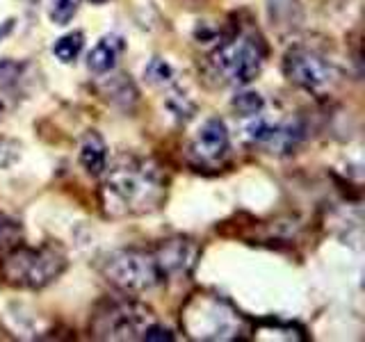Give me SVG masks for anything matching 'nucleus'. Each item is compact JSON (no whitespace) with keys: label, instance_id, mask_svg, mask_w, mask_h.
Returning <instances> with one entry per match:
<instances>
[{"label":"nucleus","instance_id":"412c9836","mask_svg":"<svg viewBox=\"0 0 365 342\" xmlns=\"http://www.w3.org/2000/svg\"><path fill=\"white\" fill-rule=\"evenodd\" d=\"M142 340H146V342H153V340H167V342H171V340H174V333H171L169 328L160 326L158 322H153L151 326L146 328V333H144Z\"/></svg>","mask_w":365,"mask_h":342},{"label":"nucleus","instance_id":"f3484780","mask_svg":"<svg viewBox=\"0 0 365 342\" xmlns=\"http://www.w3.org/2000/svg\"><path fill=\"white\" fill-rule=\"evenodd\" d=\"M80 5H83V0H53L48 16L55 26H68L78 14Z\"/></svg>","mask_w":365,"mask_h":342},{"label":"nucleus","instance_id":"9d476101","mask_svg":"<svg viewBox=\"0 0 365 342\" xmlns=\"http://www.w3.org/2000/svg\"><path fill=\"white\" fill-rule=\"evenodd\" d=\"M304 140V125L299 121H279V123H267V130L262 135L260 146H265L269 153L277 155H288L294 153L297 146Z\"/></svg>","mask_w":365,"mask_h":342},{"label":"nucleus","instance_id":"423d86ee","mask_svg":"<svg viewBox=\"0 0 365 342\" xmlns=\"http://www.w3.org/2000/svg\"><path fill=\"white\" fill-rule=\"evenodd\" d=\"M155 322V315L148 306L121 299L103 304L91 322V336L101 340H142L146 328Z\"/></svg>","mask_w":365,"mask_h":342},{"label":"nucleus","instance_id":"4be33fe9","mask_svg":"<svg viewBox=\"0 0 365 342\" xmlns=\"http://www.w3.org/2000/svg\"><path fill=\"white\" fill-rule=\"evenodd\" d=\"M14 19H7V21H3L0 23V41H5L7 37H9V32L14 30Z\"/></svg>","mask_w":365,"mask_h":342},{"label":"nucleus","instance_id":"b1692460","mask_svg":"<svg viewBox=\"0 0 365 342\" xmlns=\"http://www.w3.org/2000/svg\"><path fill=\"white\" fill-rule=\"evenodd\" d=\"M91 3H94V5H103V3H106V0H91Z\"/></svg>","mask_w":365,"mask_h":342},{"label":"nucleus","instance_id":"f257e3e1","mask_svg":"<svg viewBox=\"0 0 365 342\" xmlns=\"http://www.w3.org/2000/svg\"><path fill=\"white\" fill-rule=\"evenodd\" d=\"M103 205L110 217L151 214L167 201L169 180L165 169L153 157L121 153L106 167Z\"/></svg>","mask_w":365,"mask_h":342},{"label":"nucleus","instance_id":"5701e85b","mask_svg":"<svg viewBox=\"0 0 365 342\" xmlns=\"http://www.w3.org/2000/svg\"><path fill=\"white\" fill-rule=\"evenodd\" d=\"M3 117H5V105H3V100H0V121H3Z\"/></svg>","mask_w":365,"mask_h":342},{"label":"nucleus","instance_id":"aec40b11","mask_svg":"<svg viewBox=\"0 0 365 342\" xmlns=\"http://www.w3.org/2000/svg\"><path fill=\"white\" fill-rule=\"evenodd\" d=\"M19 239H21V226L16 222L0 219V247L11 251L14 247H19Z\"/></svg>","mask_w":365,"mask_h":342},{"label":"nucleus","instance_id":"ddd939ff","mask_svg":"<svg viewBox=\"0 0 365 342\" xmlns=\"http://www.w3.org/2000/svg\"><path fill=\"white\" fill-rule=\"evenodd\" d=\"M83 46H85V34L83 32H68L64 37H60L53 43V55L60 60L62 64H71L76 62L80 53H83Z\"/></svg>","mask_w":365,"mask_h":342},{"label":"nucleus","instance_id":"2eb2a0df","mask_svg":"<svg viewBox=\"0 0 365 342\" xmlns=\"http://www.w3.org/2000/svg\"><path fill=\"white\" fill-rule=\"evenodd\" d=\"M165 105H167V110L174 114L178 121H187V119L194 117V112H197L194 100H190L187 94L180 87H171L169 89V94L165 98Z\"/></svg>","mask_w":365,"mask_h":342},{"label":"nucleus","instance_id":"a211bd4d","mask_svg":"<svg viewBox=\"0 0 365 342\" xmlns=\"http://www.w3.org/2000/svg\"><path fill=\"white\" fill-rule=\"evenodd\" d=\"M144 76H146L148 83L160 85V87L174 83V68H171L169 62L160 60V57H153V60L148 62V66L144 68Z\"/></svg>","mask_w":365,"mask_h":342},{"label":"nucleus","instance_id":"f03ea898","mask_svg":"<svg viewBox=\"0 0 365 342\" xmlns=\"http://www.w3.org/2000/svg\"><path fill=\"white\" fill-rule=\"evenodd\" d=\"M267 43L258 30H237L220 41L210 53L208 66L222 85L247 87L262 73Z\"/></svg>","mask_w":365,"mask_h":342},{"label":"nucleus","instance_id":"20e7f679","mask_svg":"<svg viewBox=\"0 0 365 342\" xmlns=\"http://www.w3.org/2000/svg\"><path fill=\"white\" fill-rule=\"evenodd\" d=\"M68 265L66 254L57 244L14 247L3 260V279L21 290H43L62 276Z\"/></svg>","mask_w":365,"mask_h":342},{"label":"nucleus","instance_id":"39448f33","mask_svg":"<svg viewBox=\"0 0 365 342\" xmlns=\"http://www.w3.org/2000/svg\"><path fill=\"white\" fill-rule=\"evenodd\" d=\"M103 276L119 290L140 294L167 283L155 251L146 249H117L106 256L101 265Z\"/></svg>","mask_w":365,"mask_h":342},{"label":"nucleus","instance_id":"dca6fc26","mask_svg":"<svg viewBox=\"0 0 365 342\" xmlns=\"http://www.w3.org/2000/svg\"><path fill=\"white\" fill-rule=\"evenodd\" d=\"M231 105L240 117H256V114H260L262 108H265V100H262L258 91H240L231 100Z\"/></svg>","mask_w":365,"mask_h":342},{"label":"nucleus","instance_id":"f8f14e48","mask_svg":"<svg viewBox=\"0 0 365 342\" xmlns=\"http://www.w3.org/2000/svg\"><path fill=\"white\" fill-rule=\"evenodd\" d=\"M80 167H83L89 176H101L108 167V144L101 137L98 130H87L80 140Z\"/></svg>","mask_w":365,"mask_h":342},{"label":"nucleus","instance_id":"4468645a","mask_svg":"<svg viewBox=\"0 0 365 342\" xmlns=\"http://www.w3.org/2000/svg\"><path fill=\"white\" fill-rule=\"evenodd\" d=\"M103 89H106V94H110V100L117 103V105L128 108L130 103L137 100V89L125 76H114V78L106 80Z\"/></svg>","mask_w":365,"mask_h":342},{"label":"nucleus","instance_id":"1a4fd4ad","mask_svg":"<svg viewBox=\"0 0 365 342\" xmlns=\"http://www.w3.org/2000/svg\"><path fill=\"white\" fill-rule=\"evenodd\" d=\"M228 148H231V137L226 123L220 117H210L194 133L190 151L199 165H220L228 155Z\"/></svg>","mask_w":365,"mask_h":342},{"label":"nucleus","instance_id":"6e6552de","mask_svg":"<svg viewBox=\"0 0 365 342\" xmlns=\"http://www.w3.org/2000/svg\"><path fill=\"white\" fill-rule=\"evenodd\" d=\"M153 251L167 281L190 276L201 254L199 244L190 237H169L165 242H160Z\"/></svg>","mask_w":365,"mask_h":342},{"label":"nucleus","instance_id":"7ed1b4c3","mask_svg":"<svg viewBox=\"0 0 365 342\" xmlns=\"http://www.w3.org/2000/svg\"><path fill=\"white\" fill-rule=\"evenodd\" d=\"M185 333L194 340H242L249 333L247 317L220 294H192L180 311Z\"/></svg>","mask_w":365,"mask_h":342},{"label":"nucleus","instance_id":"0eeeda50","mask_svg":"<svg viewBox=\"0 0 365 342\" xmlns=\"http://www.w3.org/2000/svg\"><path fill=\"white\" fill-rule=\"evenodd\" d=\"M283 73L292 85L306 89L308 94L322 96L338 83V68L324 55L306 46H294L283 57Z\"/></svg>","mask_w":365,"mask_h":342},{"label":"nucleus","instance_id":"6ab92c4d","mask_svg":"<svg viewBox=\"0 0 365 342\" xmlns=\"http://www.w3.org/2000/svg\"><path fill=\"white\" fill-rule=\"evenodd\" d=\"M21 160V144L14 137L0 135V171L11 169Z\"/></svg>","mask_w":365,"mask_h":342},{"label":"nucleus","instance_id":"9b49d317","mask_svg":"<svg viewBox=\"0 0 365 342\" xmlns=\"http://www.w3.org/2000/svg\"><path fill=\"white\" fill-rule=\"evenodd\" d=\"M123 48H125V43L119 34H106V37H101L94 48L89 51L87 68L94 76H108L112 68L117 66Z\"/></svg>","mask_w":365,"mask_h":342}]
</instances>
